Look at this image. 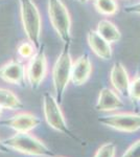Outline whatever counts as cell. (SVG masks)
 Returning a JSON list of instances; mask_svg holds the SVG:
<instances>
[{
    "instance_id": "cell-1",
    "label": "cell",
    "mask_w": 140,
    "mask_h": 157,
    "mask_svg": "<svg viewBox=\"0 0 140 157\" xmlns=\"http://www.w3.org/2000/svg\"><path fill=\"white\" fill-rule=\"evenodd\" d=\"M71 42L65 43L64 48L55 61L52 69V83L55 91V98L61 104L64 97V92L71 81V69H72V59L70 55Z\"/></svg>"
},
{
    "instance_id": "cell-2",
    "label": "cell",
    "mask_w": 140,
    "mask_h": 157,
    "mask_svg": "<svg viewBox=\"0 0 140 157\" xmlns=\"http://www.w3.org/2000/svg\"><path fill=\"white\" fill-rule=\"evenodd\" d=\"M3 143L11 150L17 151L25 155L45 157L55 156V153L42 140L28 133L16 132L15 135L6 138Z\"/></svg>"
},
{
    "instance_id": "cell-3",
    "label": "cell",
    "mask_w": 140,
    "mask_h": 157,
    "mask_svg": "<svg viewBox=\"0 0 140 157\" xmlns=\"http://www.w3.org/2000/svg\"><path fill=\"white\" fill-rule=\"evenodd\" d=\"M21 20L27 39L36 49L41 47V16L32 0H19Z\"/></svg>"
},
{
    "instance_id": "cell-4",
    "label": "cell",
    "mask_w": 140,
    "mask_h": 157,
    "mask_svg": "<svg viewBox=\"0 0 140 157\" xmlns=\"http://www.w3.org/2000/svg\"><path fill=\"white\" fill-rule=\"evenodd\" d=\"M43 112H44L47 124L52 129L69 136L70 138L80 141V139L76 137L74 134H72L70 129L68 128L64 114L61 110L60 104L58 103L57 98L52 97L49 92L44 93L43 95Z\"/></svg>"
},
{
    "instance_id": "cell-5",
    "label": "cell",
    "mask_w": 140,
    "mask_h": 157,
    "mask_svg": "<svg viewBox=\"0 0 140 157\" xmlns=\"http://www.w3.org/2000/svg\"><path fill=\"white\" fill-rule=\"evenodd\" d=\"M48 14L53 29L64 43L71 42V19L68 10L61 0H48Z\"/></svg>"
},
{
    "instance_id": "cell-6",
    "label": "cell",
    "mask_w": 140,
    "mask_h": 157,
    "mask_svg": "<svg viewBox=\"0 0 140 157\" xmlns=\"http://www.w3.org/2000/svg\"><path fill=\"white\" fill-rule=\"evenodd\" d=\"M98 121L120 132L132 133L140 129V115L135 113H115L99 117Z\"/></svg>"
},
{
    "instance_id": "cell-7",
    "label": "cell",
    "mask_w": 140,
    "mask_h": 157,
    "mask_svg": "<svg viewBox=\"0 0 140 157\" xmlns=\"http://www.w3.org/2000/svg\"><path fill=\"white\" fill-rule=\"evenodd\" d=\"M37 50L38 52L30 58V62L26 69V77L32 89L39 88L47 72V60L44 46L41 45Z\"/></svg>"
},
{
    "instance_id": "cell-8",
    "label": "cell",
    "mask_w": 140,
    "mask_h": 157,
    "mask_svg": "<svg viewBox=\"0 0 140 157\" xmlns=\"http://www.w3.org/2000/svg\"><path fill=\"white\" fill-rule=\"evenodd\" d=\"M0 124L13 129L16 132L28 133L41 124V120L38 116L32 114V113L23 112L18 113L11 118L0 121Z\"/></svg>"
},
{
    "instance_id": "cell-9",
    "label": "cell",
    "mask_w": 140,
    "mask_h": 157,
    "mask_svg": "<svg viewBox=\"0 0 140 157\" xmlns=\"http://www.w3.org/2000/svg\"><path fill=\"white\" fill-rule=\"evenodd\" d=\"M0 78L9 84L23 87L25 85L26 70L21 62L12 60L0 68Z\"/></svg>"
},
{
    "instance_id": "cell-10",
    "label": "cell",
    "mask_w": 140,
    "mask_h": 157,
    "mask_svg": "<svg viewBox=\"0 0 140 157\" xmlns=\"http://www.w3.org/2000/svg\"><path fill=\"white\" fill-rule=\"evenodd\" d=\"M110 82L116 92L124 98L130 97V78L128 71L120 62L113 64L110 71Z\"/></svg>"
},
{
    "instance_id": "cell-11",
    "label": "cell",
    "mask_w": 140,
    "mask_h": 157,
    "mask_svg": "<svg viewBox=\"0 0 140 157\" xmlns=\"http://www.w3.org/2000/svg\"><path fill=\"white\" fill-rule=\"evenodd\" d=\"M92 71V64L87 54L81 56L74 63L71 69V82L75 86H81L88 81Z\"/></svg>"
},
{
    "instance_id": "cell-12",
    "label": "cell",
    "mask_w": 140,
    "mask_h": 157,
    "mask_svg": "<svg viewBox=\"0 0 140 157\" xmlns=\"http://www.w3.org/2000/svg\"><path fill=\"white\" fill-rule=\"evenodd\" d=\"M124 103L121 98L117 95L115 91L110 88H103L99 91L98 100L95 105V109L97 111H114L118 109H123Z\"/></svg>"
},
{
    "instance_id": "cell-13",
    "label": "cell",
    "mask_w": 140,
    "mask_h": 157,
    "mask_svg": "<svg viewBox=\"0 0 140 157\" xmlns=\"http://www.w3.org/2000/svg\"><path fill=\"white\" fill-rule=\"evenodd\" d=\"M88 43L94 54L103 60H109L112 57V48L109 42H107L95 30H89Z\"/></svg>"
},
{
    "instance_id": "cell-14",
    "label": "cell",
    "mask_w": 140,
    "mask_h": 157,
    "mask_svg": "<svg viewBox=\"0 0 140 157\" xmlns=\"http://www.w3.org/2000/svg\"><path fill=\"white\" fill-rule=\"evenodd\" d=\"M97 33L109 43L118 42L121 38V34L117 26L109 20H101L98 22Z\"/></svg>"
},
{
    "instance_id": "cell-15",
    "label": "cell",
    "mask_w": 140,
    "mask_h": 157,
    "mask_svg": "<svg viewBox=\"0 0 140 157\" xmlns=\"http://www.w3.org/2000/svg\"><path fill=\"white\" fill-rule=\"evenodd\" d=\"M0 107L9 110H19L23 108V104L11 90L0 88Z\"/></svg>"
},
{
    "instance_id": "cell-16",
    "label": "cell",
    "mask_w": 140,
    "mask_h": 157,
    "mask_svg": "<svg viewBox=\"0 0 140 157\" xmlns=\"http://www.w3.org/2000/svg\"><path fill=\"white\" fill-rule=\"evenodd\" d=\"M94 6L99 14L107 15V16L114 15L118 10V6L115 0H95Z\"/></svg>"
},
{
    "instance_id": "cell-17",
    "label": "cell",
    "mask_w": 140,
    "mask_h": 157,
    "mask_svg": "<svg viewBox=\"0 0 140 157\" xmlns=\"http://www.w3.org/2000/svg\"><path fill=\"white\" fill-rule=\"evenodd\" d=\"M116 146L114 143H106L101 145L94 154V157H115Z\"/></svg>"
},
{
    "instance_id": "cell-18",
    "label": "cell",
    "mask_w": 140,
    "mask_h": 157,
    "mask_svg": "<svg viewBox=\"0 0 140 157\" xmlns=\"http://www.w3.org/2000/svg\"><path fill=\"white\" fill-rule=\"evenodd\" d=\"M35 46L30 42H23L18 46V52L24 59H28L34 56Z\"/></svg>"
},
{
    "instance_id": "cell-19",
    "label": "cell",
    "mask_w": 140,
    "mask_h": 157,
    "mask_svg": "<svg viewBox=\"0 0 140 157\" xmlns=\"http://www.w3.org/2000/svg\"><path fill=\"white\" fill-rule=\"evenodd\" d=\"M130 98L134 101H140V77L135 78L130 83Z\"/></svg>"
},
{
    "instance_id": "cell-20",
    "label": "cell",
    "mask_w": 140,
    "mask_h": 157,
    "mask_svg": "<svg viewBox=\"0 0 140 157\" xmlns=\"http://www.w3.org/2000/svg\"><path fill=\"white\" fill-rule=\"evenodd\" d=\"M121 157H140V139L130 146Z\"/></svg>"
},
{
    "instance_id": "cell-21",
    "label": "cell",
    "mask_w": 140,
    "mask_h": 157,
    "mask_svg": "<svg viewBox=\"0 0 140 157\" xmlns=\"http://www.w3.org/2000/svg\"><path fill=\"white\" fill-rule=\"evenodd\" d=\"M124 12L131 13V14H139L140 15V2L132 4V6H126L124 7Z\"/></svg>"
},
{
    "instance_id": "cell-22",
    "label": "cell",
    "mask_w": 140,
    "mask_h": 157,
    "mask_svg": "<svg viewBox=\"0 0 140 157\" xmlns=\"http://www.w3.org/2000/svg\"><path fill=\"white\" fill-rule=\"evenodd\" d=\"M11 149L9 148L7 146H6V144L3 141L0 140V153H9Z\"/></svg>"
},
{
    "instance_id": "cell-23",
    "label": "cell",
    "mask_w": 140,
    "mask_h": 157,
    "mask_svg": "<svg viewBox=\"0 0 140 157\" xmlns=\"http://www.w3.org/2000/svg\"><path fill=\"white\" fill-rule=\"evenodd\" d=\"M78 1H80V2H82V3H84V2H87L88 0H78Z\"/></svg>"
},
{
    "instance_id": "cell-24",
    "label": "cell",
    "mask_w": 140,
    "mask_h": 157,
    "mask_svg": "<svg viewBox=\"0 0 140 157\" xmlns=\"http://www.w3.org/2000/svg\"><path fill=\"white\" fill-rule=\"evenodd\" d=\"M1 112H2V108L0 107V115H1Z\"/></svg>"
},
{
    "instance_id": "cell-25",
    "label": "cell",
    "mask_w": 140,
    "mask_h": 157,
    "mask_svg": "<svg viewBox=\"0 0 140 157\" xmlns=\"http://www.w3.org/2000/svg\"><path fill=\"white\" fill-rule=\"evenodd\" d=\"M52 157H55V156H52Z\"/></svg>"
}]
</instances>
